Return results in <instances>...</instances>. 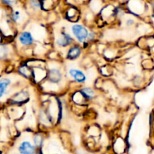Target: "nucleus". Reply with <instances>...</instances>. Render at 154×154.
<instances>
[{
  "label": "nucleus",
  "mask_w": 154,
  "mask_h": 154,
  "mask_svg": "<svg viewBox=\"0 0 154 154\" xmlns=\"http://www.w3.org/2000/svg\"><path fill=\"white\" fill-rule=\"evenodd\" d=\"M72 32L74 35L76 36L78 41L81 42H84L88 36V31L85 27L81 25H75L72 27Z\"/></svg>",
  "instance_id": "nucleus-1"
},
{
  "label": "nucleus",
  "mask_w": 154,
  "mask_h": 154,
  "mask_svg": "<svg viewBox=\"0 0 154 154\" xmlns=\"http://www.w3.org/2000/svg\"><path fill=\"white\" fill-rule=\"evenodd\" d=\"M19 150L20 153L22 154H33L35 152V148L29 142L24 141L20 146Z\"/></svg>",
  "instance_id": "nucleus-2"
},
{
  "label": "nucleus",
  "mask_w": 154,
  "mask_h": 154,
  "mask_svg": "<svg viewBox=\"0 0 154 154\" xmlns=\"http://www.w3.org/2000/svg\"><path fill=\"white\" fill-rule=\"evenodd\" d=\"M69 74L78 82H84V81H85L86 76L81 71L77 70V69H71L69 71Z\"/></svg>",
  "instance_id": "nucleus-3"
},
{
  "label": "nucleus",
  "mask_w": 154,
  "mask_h": 154,
  "mask_svg": "<svg viewBox=\"0 0 154 154\" xmlns=\"http://www.w3.org/2000/svg\"><path fill=\"white\" fill-rule=\"evenodd\" d=\"M19 39L20 43L24 45H29L33 42L32 35L29 32H24L21 33Z\"/></svg>",
  "instance_id": "nucleus-4"
},
{
  "label": "nucleus",
  "mask_w": 154,
  "mask_h": 154,
  "mask_svg": "<svg viewBox=\"0 0 154 154\" xmlns=\"http://www.w3.org/2000/svg\"><path fill=\"white\" fill-rule=\"evenodd\" d=\"M71 42H72V38H71V36L69 35L64 33V34L62 35L61 37H60L57 39V43L60 46L66 47L68 45H69L71 43Z\"/></svg>",
  "instance_id": "nucleus-5"
},
{
  "label": "nucleus",
  "mask_w": 154,
  "mask_h": 154,
  "mask_svg": "<svg viewBox=\"0 0 154 154\" xmlns=\"http://www.w3.org/2000/svg\"><path fill=\"white\" fill-rule=\"evenodd\" d=\"M61 73L57 69H51L49 73V78L52 82L57 83L61 79Z\"/></svg>",
  "instance_id": "nucleus-6"
},
{
  "label": "nucleus",
  "mask_w": 154,
  "mask_h": 154,
  "mask_svg": "<svg viewBox=\"0 0 154 154\" xmlns=\"http://www.w3.org/2000/svg\"><path fill=\"white\" fill-rule=\"evenodd\" d=\"M11 84V81L8 78H2L0 80V98L2 97L4 93H5L6 89Z\"/></svg>",
  "instance_id": "nucleus-7"
},
{
  "label": "nucleus",
  "mask_w": 154,
  "mask_h": 154,
  "mask_svg": "<svg viewBox=\"0 0 154 154\" xmlns=\"http://www.w3.org/2000/svg\"><path fill=\"white\" fill-rule=\"evenodd\" d=\"M80 54H81L80 48L78 47H75L69 51V54H68V57L71 60H74V59L77 58L80 55Z\"/></svg>",
  "instance_id": "nucleus-8"
},
{
  "label": "nucleus",
  "mask_w": 154,
  "mask_h": 154,
  "mask_svg": "<svg viewBox=\"0 0 154 154\" xmlns=\"http://www.w3.org/2000/svg\"><path fill=\"white\" fill-rule=\"evenodd\" d=\"M81 93L84 95L85 96H87V98H92L94 96V92L92 89L90 88H85L81 91Z\"/></svg>",
  "instance_id": "nucleus-9"
},
{
  "label": "nucleus",
  "mask_w": 154,
  "mask_h": 154,
  "mask_svg": "<svg viewBox=\"0 0 154 154\" xmlns=\"http://www.w3.org/2000/svg\"><path fill=\"white\" fill-rule=\"evenodd\" d=\"M7 55V49L5 46L0 45V59H4Z\"/></svg>",
  "instance_id": "nucleus-10"
},
{
  "label": "nucleus",
  "mask_w": 154,
  "mask_h": 154,
  "mask_svg": "<svg viewBox=\"0 0 154 154\" xmlns=\"http://www.w3.org/2000/svg\"><path fill=\"white\" fill-rule=\"evenodd\" d=\"M30 3H31V5L35 8H38L41 6L40 2L38 0H30Z\"/></svg>",
  "instance_id": "nucleus-11"
},
{
  "label": "nucleus",
  "mask_w": 154,
  "mask_h": 154,
  "mask_svg": "<svg viewBox=\"0 0 154 154\" xmlns=\"http://www.w3.org/2000/svg\"><path fill=\"white\" fill-rule=\"evenodd\" d=\"M2 3L7 5H14L16 3L17 0H1Z\"/></svg>",
  "instance_id": "nucleus-12"
},
{
  "label": "nucleus",
  "mask_w": 154,
  "mask_h": 154,
  "mask_svg": "<svg viewBox=\"0 0 154 154\" xmlns=\"http://www.w3.org/2000/svg\"><path fill=\"white\" fill-rule=\"evenodd\" d=\"M34 141H35V144H37V145H41V144H42V137L38 136H38H36L35 138Z\"/></svg>",
  "instance_id": "nucleus-13"
},
{
  "label": "nucleus",
  "mask_w": 154,
  "mask_h": 154,
  "mask_svg": "<svg viewBox=\"0 0 154 154\" xmlns=\"http://www.w3.org/2000/svg\"><path fill=\"white\" fill-rule=\"evenodd\" d=\"M20 17V14H19V12H15L14 14H13V19L14 21H17Z\"/></svg>",
  "instance_id": "nucleus-14"
}]
</instances>
